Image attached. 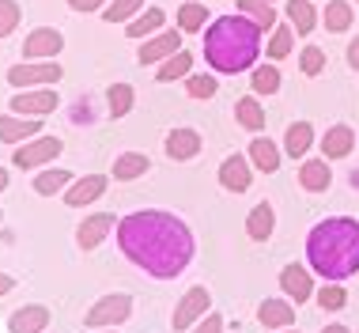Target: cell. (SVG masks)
<instances>
[{
	"label": "cell",
	"mask_w": 359,
	"mask_h": 333,
	"mask_svg": "<svg viewBox=\"0 0 359 333\" xmlns=\"http://www.w3.org/2000/svg\"><path fill=\"white\" fill-rule=\"evenodd\" d=\"M118 242L125 258L137 261L144 273L159 280L178 277L182 269L193 261V235L178 216L170 212H133L118 223Z\"/></svg>",
	"instance_id": "cell-1"
},
{
	"label": "cell",
	"mask_w": 359,
	"mask_h": 333,
	"mask_svg": "<svg viewBox=\"0 0 359 333\" xmlns=\"http://www.w3.org/2000/svg\"><path fill=\"white\" fill-rule=\"evenodd\" d=\"M306 258L325 280H344L359 273V223L348 216L322 220L306 239Z\"/></svg>",
	"instance_id": "cell-2"
},
{
	"label": "cell",
	"mask_w": 359,
	"mask_h": 333,
	"mask_svg": "<svg viewBox=\"0 0 359 333\" xmlns=\"http://www.w3.org/2000/svg\"><path fill=\"white\" fill-rule=\"evenodd\" d=\"M261 27L242 15H219L205 31V57L216 72H246L257 61Z\"/></svg>",
	"instance_id": "cell-3"
},
{
	"label": "cell",
	"mask_w": 359,
	"mask_h": 333,
	"mask_svg": "<svg viewBox=\"0 0 359 333\" xmlns=\"http://www.w3.org/2000/svg\"><path fill=\"white\" fill-rule=\"evenodd\" d=\"M129 311H133V299L129 296H106L99 299L91 311H87V326H118V322L129 318Z\"/></svg>",
	"instance_id": "cell-4"
},
{
	"label": "cell",
	"mask_w": 359,
	"mask_h": 333,
	"mask_svg": "<svg viewBox=\"0 0 359 333\" xmlns=\"http://www.w3.org/2000/svg\"><path fill=\"white\" fill-rule=\"evenodd\" d=\"M212 307V296L208 288H189L186 296H182L178 311H174V329H189L197 318H205V311Z\"/></svg>",
	"instance_id": "cell-5"
},
{
	"label": "cell",
	"mask_w": 359,
	"mask_h": 333,
	"mask_svg": "<svg viewBox=\"0 0 359 333\" xmlns=\"http://www.w3.org/2000/svg\"><path fill=\"white\" fill-rule=\"evenodd\" d=\"M8 80L15 87H27V84H53L61 80V65L46 61V65H15L12 72H8Z\"/></svg>",
	"instance_id": "cell-6"
},
{
	"label": "cell",
	"mask_w": 359,
	"mask_h": 333,
	"mask_svg": "<svg viewBox=\"0 0 359 333\" xmlns=\"http://www.w3.org/2000/svg\"><path fill=\"white\" fill-rule=\"evenodd\" d=\"M61 152V141L57 136H42V141H34V144H27L23 152H15V166H38V163H46V159H53V155Z\"/></svg>",
	"instance_id": "cell-7"
},
{
	"label": "cell",
	"mask_w": 359,
	"mask_h": 333,
	"mask_svg": "<svg viewBox=\"0 0 359 333\" xmlns=\"http://www.w3.org/2000/svg\"><path fill=\"white\" fill-rule=\"evenodd\" d=\"M46 322H50V311L38 307V303H31V307L15 311L12 322H8V329H12V333H42Z\"/></svg>",
	"instance_id": "cell-8"
},
{
	"label": "cell",
	"mask_w": 359,
	"mask_h": 333,
	"mask_svg": "<svg viewBox=\"0 0 359 333\" xmlns=\"http://www.w3.org/2000/svg\"><path fill=\"white\" fill-rule=\"evenodd\" d=\"M110 228H114V216H110V212H99V216H91V220L80 223L76 239H80L83 250H95V247H99V242L106 239V231H110Z\"/></svg>",
	"instance_id": "cell-9"
},
{
	"label": "cell",
	"mask_w": 359,
	"mask_h": 333,
	"mask_svg": "<svg viewBox=\"0 0 359 333\" xmlns=\"http://www.w3.org/2000/svg\"><path fill=\"white\" fill-rule=\"evenodd\" d=\"M57 106V95L53 91H23V95H12V110L15 114H50Z\"/></svg>",
	"instance_id": "cell-10"
},
{
	"label": "cell",
	"mask_w": 359,
	"mask_h": 333,
	"mask_svg": "<svg viewBox=\"0 0 359 333\" xmlns=\"http://www.w3.org/2000/svg\"><path fill=\"white\" fill-rule=\"evenodd\" d=\"M280 284H284V292L295 303H303V299H310V292H314V284H310V273L303 269V266H287L284 273H280Z\"/></svg>",
	"instance_id": "cell-11"
},
{
	"label": "cell",
	"mask_w": 359,
	"mask_h": 333,
	"mask_svg": "<svg viewBox=\"0 0 359 333\" xmlns=\"http://www.w3.org/2000/svg\"><path fill=\"white\" fill-rule=\"evenodd\" d=\"M197 152H201V136L193 129H174L167 136V155L170 159H193Z\"/></svg>",
	"instance_id": "cell-12"
},
{
	"label": "cell",
	"mask_w": 359,
	"mask_h": 333,
	"mask_svg": "<svg viewBox=\"0 0 359 333\" xmlns=\"http://www.w3.org/2000/svg\"><path fill=\"white\" fill-rule=\"evenodd\" d=\"M219 182L227 185L231 193H242L250 185V166H246V159H238V155H231V159H223V166H219Z\"/></svg>",
	"instance_id": "cell-13"
},
{
	"label": "cell",
	"mask_w": 359,
	"mask_h": 333,
	"mask_svg": "<svg viewBox=\"0 0 359 333\" xmlns=\"http://www.w3.org/2000/svg\"><path fill=\"white\" fill-rule=\"evenodd\" d=\"M102 190H106V178H102V174H87L83 182H76L72 190L65 193V201H69L72 209H80V204L95 201V197H102Z\"/></svg>",
	"instance_id": "cell-14"
},
{
	"label": "cell",
	"mask_w": 359,
	"mask_h": 333,
	"mask_svg": "<svg viewBox=\"0 0 359 333\" xmlns=\"http://www.w3.org/2000/svg\"><path fill=\"white\" fill-rule=\"evenodd\" d=\"M257 318H261V326H273V329H280V326H291V322H295V311H291V303L265 299V303L257 307Z\"/></svg>",
	"instance_id": "cell-15"
},
{
	"label": "cell",
	"mask_w": 359,
	"mask_h": 333,
	"mask_svg": "<svg viewBox=\"0 0 359 333\" xmlns=\"http://www.w3.org/2000/svg\"><path fill=\"white\" fill-rule=\"evenodd\" d=\"M178 46H182L178 31H167V34L151 38V42L144 46V50H140V61H167V57L178 53Z\"/></svg>",
	"instance_id": "cell-16"
},
{
	"label": "cell",
	"mask_w": 359,
	"mask_h": 333,
	"mask_svg": "<svg viewBox=\"0 0 359 333\" xmlns=\"http://www.w3.org/2000/svg\"><path fill=\"white\" fill-rule=\"evenodd\" d=\"M352 144H355L352 129H348V125H333V129L325 133L322 148H325V155H329V159H344V155L352 152Z\"/></svg>",
	"instance_id": "cell-17"
},
{
	"label": "cell",
	"mask_w": 359,
	"mask_h": 333,
	"mask_svg": "<svg viewBox=\"0 0 359 333\" xmlns=\"http://www.w3.org/2000/svg\"><path fill=\"white\" fill-rule=\"evenodd\" d=\"M299 182H303L310 193H322L325 185L333 182V174H329L325 159H310V163H303V171H299Z\"/></svg>",
	"instance_id": "cell-18"
},
{
	"label": "cell",
	"mask_w": 359,
	"mask_h": 333,
	"mask_svg": "<svg viewBox=\"0 0 359 333\" xmlns=\"http://www.w3.org/2000/svg\"><path fill=\"white\" fill-rule=\"evenodd\" d=\"M57 50H61V34L57 31H34L23 46L27 57H53Z\"/></svg>",
	"instance_id": "cell-19"
},
{
	"label": "cell",
	"mask_w": 359,
	"mask_h": 333,
	"mask_svg": "<svg viewBox=\"0 0 359 333\" xmlns=\"http://www.w3.org/2000/svg\"><path fill=\"white\" fill-rule=\"evenodd\" d=\"M148 155L144 152H125L118 163H114V178H121V182H129V178H140L144 171H148Z\"/></svg>",
	"instance_id": "cell-20"
},
{
	"label": "cell",
	"mask_w": 359,
	"mask_h": 333,
	"mask_svg": "<svg viewBox=\"0 0 359 333\" xmlns=\"http://www.w3.org/2000/svg\"><path fill=\"white\" fill-rule=\"evenodd\" d=\"M273 209H269V204H257V209L254 212H250V216H246V235H250V239H269V235H273Z\"/></svg>",
	"instance_id": "cell-21"
},
{
	"label": "cell",
	"mask_w": 359,
	"mask_h": 333,
	"mask_svg": "<svg viewBox=\"0 0 359 333\" xmlns=\"http://www.w3.org/2000/svg\"><path fill=\"white\" fill-rule=\"evenodd\" d=\"M310 141H314V129H310V122H295V125L287 129V136H284V148H287L291 159H295V155L310 152Z\"/></svg>",
	"instance_id": "cell-22"
},
{
	"label": "cell",
	"mask_w": 359,
	"mask_h": 333,
	"mask_svg": "<svg viewBox=\"0 0 359 333\" xmlns=\"http://www.w3.org/2000/svg\"><path fill=\"white\" fill-rule=\"evenodd\" d=\"M38 133V122H23V117H0V141L4 144H15V141H23V136H31Z\"/></svg>",
	"instance_id": "cell-23"
},
{
	"label": "cell",
	"mask_w": 359,
	"mask_h": 333,
	"mask_svg": "<svg viewBox=\"0 0 359 333\" xmlns=\"http://www.w3.org/2000/svg\"><path fill=\"white\" fill-rule=\"evenodd\" d=\"M287 19L295 23L299 34L314 31V23H318V15H314V8H310V0H287Z\"/></svg>",
	"instance_id": "cell-24"
},
{
	"label": "cell",
	"mask_w": 359,
	"mask_h": 333,
	"mask_svg": "<svg viewBox=\"0 0 359 333\" xmlns=\"http://www.w3.org/2000/svg\"><path fill=\"white\" fill-rule=\"evenodd\" d=\"M250 159H254L257 171H276V166H280V152H276V144H269V141H254V144H250Z\"/></svg>",
	"instance_id": "cell-25"
},
{
	"label": "cell",
	"mask_w": 359,
	"mask_h": 333,
	"mask_svg": "<svg viewBox=\"0 0 359 333\" xmlns=\"http://www.w3.org/2000/svg\"><path fill=\"white\" fill-rule=\"evenodd\" d=\"M325 27L329 31H348V27H352V4H348V0H329Z\"/></svg>",
	"instance_id": "cell-26"
},
{
	"label": "cell",
	"mask_w": 359,
	"mask_h": 333,
	"mask_svg": "<svg viewBox=\"0 0 359 333\" xmlns=\"http://www.w3.org/2000/svg\"><path fill=\"white\" fill-rule=\"evenodd\" d=\"M159 27H163V12H159V8H148L140 19H133L125 34H129V38H148L151 31H159Z\"/></svg>",
	"instance_id": "cell-27"
},
{
	"label": "cell",
	"mask_w": 359,
	"mask_h": 333,
	"mask_svg": "<svg viewBox=\"0 0 359 333\" xmlns=\"http://www.w3.org/2000/svg\"><path fill=\"white\" fill-rule=\"evenodd\" d=\"M193 68V57L189 53H174V57H167V61H163V68H159V80L163 84H170V80H178V76H186Z\"/></svg>",
	"instance_id": "cell-28"
},
{
	"label": "cell",
	"mask_w": 359,
	"mask_h": 333,
	"mask_svg": "<svg viewBox=\"0 0 359 333\" xmlns=\"http://www.w3.org/2000/svg\"><path fill=\"white\" fill-rule=\"evenodd\" d=\"M238 8H242V12H246L250 19H254V23L261 27V31L276 23V12H273V8L265 4V0H238Z\"/></svg>",
	"instance_id": "cell-29"
},
{
	"label": "cell",
	"mask_w": 359,
	"mask_h": 333,
	"mask_svg": "<svg viewBox=\"0 0 359 333\" xmlns=\"http://www.w3.org/2000/svg\"><path fill=\"white\" fill-rule=\"evenodd\" d=\"M235 114H238V122L246 125V129H261V125H265V110L257 106V99H238Z\"/></svg>",
	"instance_id": "cell-30"
},
{
	"label": "cell",
	"mask_w": 359,
	"mask_h": 333,
	"mask_svg": "<svg viewBox=\"0 0 359 333\" xmlns=\"http://www.w3.org/2000/svg\"><path fill=\"white\" fill-rule=\"evenodd\" d=\"M129 110H133V87L129 84H114L110 87V114L121 117V114H129Z\"/></svg>",
	"instance_id": "cell-31"
},
{
	"label": "cell",
	"mask_w": 359,
	"mask_h": 333,
	"mask_svg": "<svg viewBox=\"0 0 359 333\" xmlns=\"http://www.w3.org/2000/svg\"><path fill=\"white\" fill-rule=\"evenodd\" d=\"M348 303V292L341 288V284H325L322 292H318V307L322 311H341Z\"/></svg>",
	"instance_id": "cell-32"
},
{
	"label": "cell",
	"mask_w": 359,
	"mask_h": 333,
	"mask_svg": "<svg viewBox=\"0 0 359 333\" xmlns=\"http://www.w3.org/2000/svg\"><path fill=\"white\" fill-rule=\"evenodd\" d=\"M65 182H72V178H69V171H46V174H38V178H34V190L50 197V193H57Z\"/></svg>",
	"instance_id": "cell-33"
},
{
	"label": "cell",
	"mask_w": 359,
	"mask_h": 333,
	"mask_svg": "<svg viewBox=\"0 0 359 333\" xmlns=\"http://www.w3.org/2000/svg\"><path fill=\"white\" fill-rule=\"evenodd\" d=\"M178 23H182V31H197V27H205V4H182L178 8Z\"/></svg>",
	"instance_id": "cell-34"
},
{
	"label": "cell",
	"mask_w": 359,
	"mask_h": 333,
	"mask_svg": "<svg viewBox=\"0 0 359 333\" xmlns=\"http://www.w3.org/2000/svg\"><path fill=\"white\" fill-rule=\"evenodd\" d=\"M140 4L144 0H114L102 15H106V23H121V19H129L133 12H140Z\"/></svg>",
	"instance_id": "cell-35"
},
{
	"label": "cell",
	"mask_w": 359,
	"mask_h": 333,
	"mask_svg": "<svg viewBox=\"0 0 359 333\" xmlns=\"http://www.w3.org/2000/svg\"><path fill=\"white\" fill-rule=\"evenodd\" d=\"M15 23H19V4L15 0H0V38L12 34Z\"/></svg>",
	"instance_id": "cell-36"
},
{
	"label": "cell",
	"mask_w": 359,
	"mask_h": 333,
	"mask_svg": "<svg viewBox=\"0 0 359 333\" xmlns=\"http://www.w3.org/2000/svg\"><path fill=\"white\" fill-rule=\"evenodd\" d=\"M276 87H280V72H276V68L273 65H265V68H257V72H254V91H276Z\"/></svg>",
	"instance_id": "cell-37"
},
{
	"label": "cell",
	"mask_w": 359,
	"mask_h": 333,
	"mask_svg": "<svg viewBox=\"0 0 359 333\" xmlns=\"http://www.w3.org/2000/svg\"><path fill=\"white\" fill-rule=\"evenodd\" d=\"M322 65H325L322 50H314V46H306V50H303V57H299V68H303L306 76H318V72H322Z\"/></svg>",
	"instance_id": "cell-38"
},
{
	"label": "cell",
	"mask_w": 359,
	"mask_h": 333,
	"mask_svg": "<svg viewBox=\"0 0 359 333\" xmlns=\"http://www.w3.org/2000/svg\"><path fill=\"white\" fill-rule=\"evenodd\" d=\"M189 95H193V99H212V95H216V80H212V76H193V80H189Z\"/></svg>",
	"instance_id": "cell-39"
},
{
	"label": "cell",
	"mask_w": 359,
	"mask_h": 333,
	"mask_svg": "<svg viewBox=\"0 0 359 333\" xmlns=\"http://www.w3.org/2000/svg\"><path fill=\"white\" fill-rule=\"evenodd\" d=\"M287 50H291V31L280 27V31L273 34V42H269V57H284Z\"/></svg>",
	"instance_id": "cell-40"
},
{
	"label": "cell",
	"mask_w": 359,
	"mask_h": 333,
	"mask_svg": "<svg viewBox=\"0 0 359 333\" xmlns=\"http://www.w3.org/2000/svg\"><path fill=\"white\" fill-rule=\"evenodd\" d=\"M197 333H223V318H219V315H208V318L197 326Z\"/></svg>",
	"instance_id": "cell-41"
},
{
	"label": "cell",
	"mask_w": 359,
	"mask_h": 333,
	"mask_svg": "<svg viewBox=\"0 0 359 333\" xmlns=\"http://www.w3.org/2000/svg\"><path fill=\"white\" fill-rule=\"evenodd\" d=\"M76 12H95V8H102V0H69Z\"/></svg>",
	"instance_id": "cell-42"
},
{
	"label": "cell",
	"mask_w": 359,
	"mask_h": 333,
	"mask_svg": "<svg viewBox=\"0 0 359 333\" xmlns=\"http://www.w3.org/2000/svg\"><path fill=\"white\" fill-rule=\"evenodd\" d=\"M348 61H352V68H359V38L348 46Z\"/></svg>",
	"instance_id": "cell-43"
},
{
	"label": "cell",
	"mask_w": 359,
	"mask_h": 333,
	"mask_svg": "<svg viewBox=\"0 0 359 333\" xmlns=\"http://www.w3.org/2000/svg\"><path fill=\"white\" fill-rule=\"evenodd\" d=\"M4 292H12V277H0V296H4Z\"/></svg>",
	"instance_id": "cell-44"
},
{
	"label": "cell",
	"mask_w": 359,
	"mask_h": 333,
	"mask_svg": "<svg viewBox=\"0 0 359 333\" xmlns=\"http://www.w3.org/2000/svg\"><path fill=\"white\" fill-rule=\"evenodd\" d=\"M325 333H348L344 326H325Z\"/></svg>",
	"instance_id": "cell-45"
},
{
	"label": "cell",
	"mask_w": 359,
	"mask_h": 333,
	"mask_svg": "<svg viewBox=\"0 0 359 333\" xmlns=\"http://www.w3.org/2000/svg\"><path fill=\"white\" fill-rule=\"evenodd\" d=\"M4 185H8V174H4V171H0V190H4Z\"/></svg>",
	"instance_id": "cell-46"
}]
</instances>
